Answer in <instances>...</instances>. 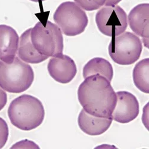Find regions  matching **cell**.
<instances>
[{
	"label": "cell",
	"mask_w": 149,
	"mask_h": 149,
	"mask_svg": "<svg viewBox=\"0 0 149 149\" xmlns=\"http://www.w3.org/2000/svg\"><path fill=\"white\" fill-rule=\"evenodd\" d=\"M78 98L87 113L99 118H112L117 96L110 82L102 75L95 74L85 78L78 88Z\"/></svg>",
	"instance_id": "cell-1"
},
{
	"label": "cell",
	"mask_w": 149,
	"mask_h": 149,
	"mask_svg": "<svg viewBox=\"0 0 149 149\" xmlns=\"http://www.w3.org/2000/svg\"><path fill=\"white\" fill-rule=\"evenodd\" d=\"M8 116L11 123L16 128L31 131L41 125L45 117V110L38 98L23 94L11 102Z\"/></svg>",
	"instance_id": "cell-2"
},
{
	"label": "cell",
	"mask_w": 149,
	"mask_h": 149,
	"mask_svg": "<svg viewBox=\"0 0 149 149\" xmlns=\"http://www.w3.org/2000/svg\"><path fill=\"white\" fill-rule=\"evenodd\" d=\"M34 80L32 67L18 57L10 63L0 61V87L11 93L26 91Z\"/></svg>",
	"instance_id": "cell-3"
},
{
	"label": "cell",
	"mask_w": 149,
	"mask_h": 149,
	"mask_svg": "<svg viewBox=\"0 0 149 149\" xmlns=\"http://www.w3.org/2000/svg\"><path fill=\"white\" fill-rule=\"evenodd\" d=\"M31 41L35 49L40 54L47 57H56L63 54V38L58 26L50 21L45 26L37 22L32 28Z\"/></svg>",
	"instance_id": "cell-4"
},
{
	"label": "cell",
	"mask_w": 149,
	"mask_h": 149,
	"mask_svg": "<svg viewBox=\"0 0 149 149\" xmlns=\"http://www.w3.org/2000/svg\"><path fill=\"white\" fill-rule=\"evenodd\" d=\"M142 49L139 36L130 32H124L112 37L109 45V54L116 63L131 65L140 58Z\"/></svg>",
	"instance_id": "cell-5"
},
{
	"label": "cell",
	"mask_w": 149,
	"mask_h": 149,
	"mask_svg": "<svg viewBox=\"0 0 149 149\" xmlns=\"http://www.w3.org/2000/svg\"><path fill=\"white\" fill-rule=\"evenodd\" d=\"M53 19L61 31L68 36H74L84 32L88 23V16L74 2L61 3L56 9Z\"/></svg>",
	"instance_id": "cell-6"
},
{
	"label": "cell",
	"mask_w": 149,
	"mask_h": 149,
	"mask_svg": "<svg viewBox=\"0 0 149 149\" xmlns=\"http://www.w3.org/2000/svg\"><path fill=\"white\" fill-rule=\"evenodd\" d=\"M95 22L98 30L104 35L110 37L118 36L128 27L126 12L120 6H104L95 15Z\"/></svg>",
	"instance_id": "cell-7"
},
{
	"label": "cell",
	"mask_w": 149,
	"mask_h": 149,
	"mask_svg": "<svg viewBox=\"0 0 149 149\" xmlns=\"http://www.w3.org/2000/svg\"><path fill=\"white\" fill-rule=\"evenodd\" d=\"M117 102L112 113V119L120 123L134 120L140 112L139 103L135 95L125 91L116 93Z\"/></svg>",
	"instance_id": "cell-8"
},
{
	"label": "cell",
	"mask_w": 149,
	"mask_h": 149,
	"mask_svg": "<svg viewBox=\"0 0 149 149\" xmlns=\"http://www.w3.org/2000/svg\"><path fill=\"white\" fill-rule=\"evenodd\" d=\"M47 69L52 78L61 84L70 82L77 73V65L74 60L63 54L49 60Z\"/></svg>",
	"instance_id": "cell-9"
},
{
	"label": "cell",
	"mask_w": 149,
	"mask_h": 149,
	"mask_svg": "<svg viewBox=\"0 0 149 149\" xmlns=\"http://www.w3.org/2000/svg\"><path fill=\"white\" fill-rule=\"evenodd\" d=\"M19 37L12 27L0 24V60L7 63H11L16 57Z\"/></svg>",
	"instance_id": "cell-10"
},
{
	"label": "cell",
	"mask_w": 149,
	"mask_h": 149,
	"mask_svg": "<svg viewBox=\"0 0 149 149\" xmlns=\"http://www.w3.org/2000/svg\"><path fill=\"white\" fill-rule=\"evenodd\" d=\"M112 118H104L93 116L82 109L78 118V123L80 129L89 135H100L104 133L110 128L112 123Z\"/></svg>",
	"instance_id": "cell-11"
},
{
	"label": "cell",
	"mask_w": 149,
	"mask_h": 149,
	"mask_svg": "<svg viewBox=\"0 0 149 149\" xmlns=\"http://www.w3.org/2000/svg\"><path fill=\"white\" fill-rule=\"evenodd\" d=\"M149 4L143 3L136 6L129 13L128 21L130 28L142 38H148Z\"/></svg>",
	"instance_id": "cell-12"
},
{
	"label": "cell",
	"mask_w": 149,
	"mask_h": 149,
	"mask_svg": "<svg viewBox=\"0 0 149 149\" xmlns=\"http://www.w3.org/2000/svg\"><path fill=\"white\" fill-rule=\"evenodd\" d=\"M32 28L24 31L20 36L17 50V56L28 63L38 64L46 60L48 57L40 54L33 45L31 33Z\"/></svg>",
	"instance_id": "cell-13"
},
{
	"label": "cell",
	"mask_w": 149,
	"mask_h": 149,
	"mask_svg": "<svg viewBox=\"0 0 149 149\" xmlns=\"http://www.w3.org/2000/svg\"><path fill=\"white\" fill-rule=\"evenodd\" d=\"M99 74L110 82L113 77V69L110 62L102 57L90 60L83 68V77L86 78L93 74Z\"/></svg>",
	"instance_id": "cell-14"
},
{
	"label": "cell",
	"mask_w": 149,
	"mask_h": 149,
	"mask_svg": "<svg viewBox=\"0 0 149 149\" xmlns=\"http://www.w3.org/2000/svg\"><path fill=\"white\" fill-rule=\"evenodd\" d=\"M149 58H146L136 64L133 70L134 85L140 91L146 94L149 93Z\"/></svg>",
	"instance_id": "cell-15"
},
{
	"label": "cell",
	"mask_w": 149,
	"mask_h": 149,
	"mask_svg": "<svg viewBox=\"0 0 149 149\" xmlns=\"http://www.w3.org/2000/svg\"><path fill=\"white\" fill-rule=\"evenodd\" d=\"M74 3L86 11H94L103 7L106 0H74Z\"/></svg>",
	"instance_id": "cell-16"
},
{
	"label": "cell",
	"mask_w": 149,
	"mask_h": 149,
	"mask_svg": "<svg viewBox=\"0 0 149 149\" xmlns=\"http://www.w3.org/2000/svg\"><path fill=\"white\" fill-rule=\"evenodd\" d=\"M9 135L8 127L6 121L0 117V148L6 144Z\"/></svg>",
	"instance_id": "cell-17"
},
{
	"label": "cell",
	"mask_w": 149,
	"mask_h": 149,
	"mask_svg": "<svg viewBox=\"0 0 149 149\" xmlns=\"http://www.w3.org/2000/svg\"><path fill=\"white\" fill-rule=\"evenodd\" d=\"M11 148H40V147L33 141L24 140L16 143Z\"/></svg>",
	"instance_id": "cell-18"
},
{
	"label": "cell",
	"mask_w": 149,
	"mask_h": 149,
	"mask_svg": "<svg viewBox=\"0 0 149 149\" xmlns=\"http://www.w3.org/2000/svg\"><path fill=\"white\" fill-rule=\"evenodd\" d=\"M7 103V95L6 93L0 87V111L6 105Z\"/></svg>",
	"instance_id": "cell-19"
},
{
	"label": "cell",
	"mask_w": 149,
	"mask_h": 149,
	"mask_svg": "<svg viewBox=\"0 0 149 149\" xmlns=\"http://www.w3.org/2000/svg\"><path fill=\"white\" fill-rule=\"evenodd\" d=\"M122 0H106V3L104 6H112V5H116L119 3H120Z\"/></svg>",
	"instance_id": "cell-20"
},
{
	"label": "cell",
	"mask_w": 149,
	"mask_h": 149,
	"mask_svg": "<svg viewBox=\"0 0 149 149\" xmlns=\"http://www.w3.org/2000/svg\"><path fill=\"white\" fill-rule=\"evenodd\" d=\"M142 41L144 46L147 48H148V38H142Z\"/></svg>",
	"instance_id": "cell-21"
},
{
	"label": "cell",
	"mask_w": 149,
	"mask_h": 149,
	"mask_svg": "<svg viewBox=\"0 0 149 149\" xmlns=\"http://www.w3.org/2000/svg\"><path fill=\"white\" fill-rule=\"evenodd\" d=\"M30 1L33 2H39V1H44L45 0H30Z\"/></svg>",
	"instance_id": "cell-22"
}]
</instances>
